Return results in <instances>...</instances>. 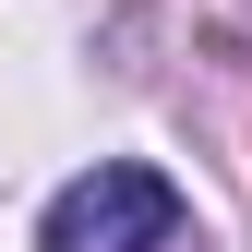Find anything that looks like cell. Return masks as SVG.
Segmentation results:
<instances>
[{"instance_id":"obj_1","label":"cell","mask_w":252,"mask_h":252,"mask_svg":"<svg viewBox=\"0 0 252 252\" xmlns=\"http://www.w3.org/2000/svg\"><path fill=\"white\" fill-rule=\"evenodd\" d=\"M36 252H204V228H192V204H180L156 168L96 156L84 180H60V192H48Z\"/></svg>"}]
</instances>
